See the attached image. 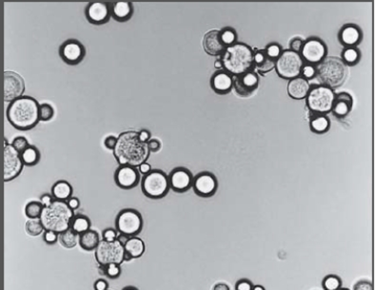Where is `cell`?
Masks as SVG:
<instances>
[{
    "label": "cell",
    "mask_w": 375,
    "mask_h": 290,
    "mask_svg": "<svg viewBox=\"0 0 375 290\" xmlns=\"http://www.w3.org/2000/svg\"><path fill=\"white\" fill-rule=\"evenodd\" d=\"M119 165H129L138 168L148 161L151 150L148 144L140 141L138 131L125 130L117 137V144L113 150Z\"/></svg>",
    "instance_id": "6da1fadb"
},
{
    "label": "cell",
    "mask_w": 375,
    "mask_h": 290,
    "mask_svg": "<svg viewBox=\"0 0 375 290\" xmlns=\"http://www.w3.org/2000/svg\"><path fill=\"white\" fill-rule=\"evenodd\" d=\"M39 106L40 104L35 98L23 95L8 105L7 119L15 129H32L40 121Z\"/></svg>",
    "instance_id": "7a4b0ae2"
},
{
    "label": "cell",
    "mask_w": 375,
    "mask_h": 290,
    "mask_svg": "<svg viewBox=\"0 0 375 290\" xmlns=\"http://www.w3.org/2000/svg\"><path fill=\"white\" fill-rule=\"evenodd\" d=\"M253 49L245 42L237 41L233 45L227 47L219 57L223 69L233 76L241 74L253 68Z\"/></svg>",
    "instance_id": "3957f363"
},
{
    "label": "cell",
    "mask_w": 375,
    "mask_h": 290,
    "mask_svg": "<svg viewBox=\"0 0 375 290\" xmlns=\"http://www.w3.org/2000/svg\"><path fill=\"white\" fill-rule=\"evenodd\" d=\"M349 75L348 66L342 59L334 55H327L316 65V78L320 84L335 90L345 83Z\"/></svg>",
    "instance_id": "277c9868"
},
{
    "label": "cell",
    "mask_w": 375,
    "mask_h": 290,
    "mask_svg": "<svg viewBox=\"0 0 375 290\" xmlns=\"http://www.w3.org/2000/svg\"><path fill=\"white\" fill-rule=\"evenodd\" d=\"M74 211L63 201H53L52 205L46 206L41 214L40 221L47 230L62 233L70 228Z\"/></svg>",
    "instance_id": "5b68a950"
},
{
    "label": "cell",
    "mask_w": 375,
    "mask_h": 290,
    "mask_svg": "<svg viewBox=\"0 0 375 290\" xmlns=\"http://www.w3.org/2000/svg\"><path fill=\"white\" fill-rule=\"evenodd\" d=\"M335 90L326 85L311 84L310 90L305 98L306 106L313 113L328 114L331 110Z\"/></svg>",
    "instance_id": "8992f818"
},
{
    "label": "cell",
    "mask_w": 375,
    "mask_h": 290,
    "mask_svg": "<svg viewBox=\"0 0 375 290\" xmlns=\"http://www.w3.org/2000/svg\"><path fill=\"white\" fill-rule=\"evenodd\" d=\"M141 189L149 199H162L171 189L168 174L161 169H152L149 173L143 175Z\"/></svg>",
    "instance_id": "52a82bcc"
},
{
    "label": "cell",
    "mask_w": 375,
    "mask_h": 290,
    "mask_svg": "<svg viewBox=\"0 0 375 290\" xmlns=\"http://www.w3.org/2000/svg\"><path fill=\"white\" fill-rule=\"evenodd\" d=\"M115 226L120 236L125 238L137 236L144 226L142 214L135 208H123L117 213Z\"/></svg>",
    "instance_id": "ba28073f"
},
{
    "label": "cell",
    "mask_w": 375,
    "mask_h": 290,
    "mask_svg": "<svg viewBox=\"0 0 375 290\" xmlns=\"http://www.w3.org/2000/svg\"><path fill=\"white\" fill-rule=\"evenodd\" d=\"M125 249L123 242L118 239L113 242L101 240L95 250V258L99 265L124 263Z\"/></svg>",
    "instance_id": "9c48e42d"
},
{
    "label": "cell",
    "mask_w": 375,
    "mask_h": 290,
    "mask_svg": "<svg viewBox=\"0 0 375 290\" xmlns=\"http://www.w3.org/2000/svg\"><path fill=\"white\" fill-rule=\"evenodd\" d=\"M303 64L304 61L299 52H293L290 49H284L275 60L274 70L280 78L290 80L300 75Z\"/></svg>",
    "instance_id": "30bf717a"
},
{
    "label": "cell",
    "mask_w": 375,
    "mask_h": 290,
    "mask_svg": "<svg viewBox=\"0 0 375 290\" xmlns=\"http://www.w3.org/2000/svg\"><path fill=\"white\" fill-rule=\"evenodd\" d=\"M299 53L305 63L317 65L328 55V47L323 39L310 36L304 39Z\"/></svg>",
    "instance_id": "8fae6325"
},
{
    "label": "cell",
    "mask_w": 375,
    "mask_h": 290,
    "mask_svg": "<svg viewBox=\"0 0 375 290\" xmlns=\"http://www.w3.org/2000/svg\"><path fill=\"white\" fill-rule=\"evenodd\" d=\"M4 145L5 146H4L3 176H4V181L9 182V181L15 179L22 172L23 167L25 165L21 159L20 151L14 148L12 144H9L7 139H5V141H4Z\"/></svg>",
    "instance_id": "7c38bea8"
},
{
    "label": "cell",
    "mask_w": 375,
    "mask_h": 290,
    "mask_svg": "<svg viewBox=\"0 0 375 290\" xmlns=\"http://www.w3.org/2000/svg\"><path fill=\"white\" fill-rule=\"evenodd\" d=\"M258 86L259 75L254 69L233 76V89L239 96H251Z\"/></svg>",
    "instance_id": "4fadbf2b"
},
{
    "label": "cell",
    "mask_w": 375,
    "mask_h": 290,
    "mask_svg": "<svg viewBox=\"0 0 375 290\" xmlns=\"http://www.w3.org/2000/svg\"><path fill=\"white\" fill-rule=\"evenodd\" d=\"M193 188L194 194L203 198L214 196L218 188V180L211 171H201L194 176Z\"/></svg>",
    "instance_id": "5bb4252c"
},
{
    "label": "cell",
    "mask_w": 375,
    "mask_h": 290,
    "mask_svg": "<svg viewBox=\"0 0 375 290\" xmlns=\"http://www.w3.org/2000/svg\"><path fill=\"white\" fill-rule=\"evenodd\" d=\"M59 55L67 64L78 65L84 59L86 48L78 39H67L59 47Z\"/></svg>",
    "instance_id": "9a60e30c"
},
{
    "label": "cell",
    "mask_w": 375,
    "mask_h": 290,
    "mask_svg": "<svg viewBox=\"0 0 375 290\" xmlns=\"http://www.w3.org/2000/svg\"><path fill=\"white\" fill-rule=\"evenodd\" d=\"M85 16L93 25H102L109 22L110 13V2L91 1L85 7Z\"/></svg>",
    "instance_id": "2e32d148"
},
{
    "label": "cell",
    "mask_w": 375,
    "mask_h": 290,
    "mask_svg": "<svg viewBox=\"0 0 375 290\" xmlns=\"http://www.w3.org/2000/svg\"><path fill=\"white\" fill-rule=\"evenodd\" d=\"M25 91V82L22 76L14 71L4 72V100L13 102L15 99L23 96Z\"/></svg>",
    "instance_id": "e0dca14e"
},
{
    "label": "cell",
    "mask_w": 375,
    "mask_h": 290,
    "mask_svg": "<svg viewBox=\"0 0 375 290\" xmlns=\"http://www.w3.org/2000/svg\"><path fill=\"white\" fill-rule=\"evenodd\" d=\"M170 187L175 192L183 194L193 187L194 175L189 168L185 167H176L168 174Z\"/></svg>",
    "instance_id": "ac0fdd59"
},
{
    "label": "cell",
    "mask_w": 375,
    "mask_h": 290,
    "mask_svg": "<svg viewBox=\"0 0 375 290\" xmlns=\"http://www.w3.org/2000/svg\"><path fill=\"white\" fill-rule=\"evenodd\" d=\"M115 183L122 189L136 187L141 179L138 168L129 165H119L115 172Z\"/></svg>",
    "instance_id": "d6986e66"
},
{
    "label": "cell",
    "mask_w": 375,
    "mask_h": 290,
    "mask_svg": "<svg viewBox=\"0 0 375 290\" xmlns=\"http://www.w3.org/2000/svg\"><path fill=\"white\" fill-rule=\"evenodd\" d=\"M362 39V30L355 23H346L338 32V40L343 47H357Z\"/></svg>",
    "instance_id": "ffe728a7"
},
{
    "label": "cell",
    "mask_w": 375,
    "mask_h": 290,
    "mask_svg": "<svg viewBox=\"0 0 375 290\" xmlns=\"http://www.w3.org/2000/svg\"><path fill=\"white\" fill-rule=\"evenodd\" d=\"M353 107V98L348 91L335 92L333 103L330 112L338 119H342L349 115Z\"/></svg>",
    "instance_id": "44dd1931"
},
{
    "label": "cell",
    "mask_w": 375,
    "mask_h": 290,
    "mask_svg": "<svg viewBox=\"0 0 375 290\" xmlns=\"http://www.w3.org/2000/svg\"><path fill=\"white\" fill-rule=\"evenodd\" d=\"M210 84L216 93L228 94L233 90V75L224 69L216 70L211 78Z\"/></svg>",
    "instance_id": "7402d4cb"
},
{
    "label": "cell",
    "mask_w": 375,
    "mask_h": 290,
    "mask_svg": "<svg viewBox=\"0 0 375 290\" xmlns=\"http://www.w3.org/2000/svg\"><path fill=\"white\" fill-rule=\"evenodd\" d=\"M202 44L204 51L208 54L216 57L220 56L227 48L220 40L219 30H211L206 32L203 37Z\"/></svg>",
    "instance_id": "603a6c76"
},
{
    "label": "cell",
    "mask_w": 375,
    "mask_h": 290,
    "mask_svg": "<svg viewBox=\"0 0 375 290\" xmlns=\"http://www.w3.org/2000/svg\"><path fill=\"white\" fill-rule=\"evenodd\" d=\"M311 88L310 81L302 78V76H297V78H291L288 81L287 84V91L288 94L293 98V99H305L309 90Z\"/></svg>",
    "instance_id": "cb8c5ba5"
},
{
    "label": "cell",
    "mask_w": 375,
    "mask_h": 290,
    "mask_svg": "<svg viewBox=\"0 0 375 290\" xmlns=\"http://www.w3.org/2000/svg\"><path fill=\"white\" fill-rule=\"evenodd\" d=\"M135 12L134 5L130 1H115L110 2V13L114 20L119 22H126L132 18Z\"/></svg>",
    "instance_id": "d4e9b609"
},
{
    "label": "cell",
    "mask_w": 375,
    "mask_h": 290,
    "mask_svg": "<svg viewBox=\"0 0 375 290\" xmlns=\"http://www.w3.org/2000/svg\"><path fill=\"white\" fill-rule=\"evenodd\" d=\"M253 52V68L257 73L265 74L274 69L275 60L268 56L264 49H255Z\"/></svg>",
    "instance_id": "484cf974"
},
{
    "label": "cell",
    "mask_w": 375,
    "mask_h": 290,
    "mask_svg": "<svg viewBox=\"0 0 375 290\" xmlns=\"http://www.w3.org/2000/svg\"><path fill=\"white\" fill-rule=\"evenodd\" d=\"M123 245L125 253L129 254L133 260L142 257L146 250L145 242L137 236L126 239L123 242Z\"/></svg>",
    "instance_id": "4316f807"
},
{
    "label": "cell",
    "mask_w": 375,
    "mask_h": 290,
    "mask_svg": "<svg viewBox=\"0 0 375 290\" xmlns=\"http://www.w3.org/2000/svg\"><path fill=\"white\" fill-rule=\"evenodd\" d=\"M310 129L312 132L322 134L329 131L330 129V118L325 113H313L310 115Z\"/></svg>",
    "instance_id": "83f0119b"
},
{
    "label": "cell",
    "mask_w": 375,
    "mask_h": 290,
    "mask_svg": "<svg viewBox=\"0 0 375 290\" xmlns=\"http://www.w3.org/2000/svg\"><path fill=\"white\" fill-rule=\"evenodd\" d=\"M73 188L71 184L66 180L57 181L52 185L51 194H52L54 200L63 201L66 202L70 199L72 196Z\"/></svg>",
    "instance_id": "f1b7e54d"
},
{
    "label": "cell",
    "mask_w": 375,
    "mask_h": 290,
    "mask_svg": "<svg viewBox=\"0 0 375 290\" xmlns=\"http://www.w3.org/2000/svg\"><path fill=\"white\" fill-rule=\"evenodd\" d=\"M100 241L99 233L95 229H90L79 235L78 245L86 252H95Z\"/></svg>",
    "instance_id": "f546056e"
},
{
    "label": "cell",
    "mask_w": 375,
    "mask_h": 290,
    "mask_svg": "<svg viewBox=\"0 0 375 290\" xmlns=\"http://www.w3.org/2000/svg\"><path fill=\"white\" fill-rule=\"evenodd\" d=\"M91 226V219L88 216H86L85 214L78 213V214H76L73 219L71 220L70 228L73 231L77 232L78 235H80L84 232L90 230Z\"/></svg>",
    "instance_id": "4dcf8cb0"
},
{
    "label": "cell",
    "mask_w": 375,
    "mask_h": 290,
    "mask_svg": "<svg viewBox=\"0 0 375 290\" xmlns=\"http://www.w3.org/2000/svg\"><path fill=\"white\" fill-rule=\"evenodd\" d=\"M340 58L348 67L354 66L358 64L361 59V52L358 47H343Z\"/></svg>",
    "instance_id": "1f68e13d"
},
{
    "label": "cell",
    "mask_w": 375,
    "mask_h": 290,
    "mask_svg": "<svg viewBox=\"0 0 375 290\" xmlns=\"http://www.w3.org/2000/svg\"><path fill=\"white\" fill-rule=\"evenodd\" d=\"M20 155L24 165L29 167L35 166L36 164H39L40 160V151L39 148L33 145H30L26 149L20 152Z\"/></svg>",
    "instance_id": "d6a6232c"
},
{
    "label": "cell",
    "mask_w": 375,
    "mask_h": 290,
    "mask_svg": "<svg viewBox=\"0 0 375 290\" xmlns=\"http://www.w3.org/2000/svg\"><path fill=\"white\" fill-rule=\"evenodd\" d=\"M59 242L66 248H73L79 243V235L71 228L59 234Z\"/></svg>",
    "instance_id": "836d02e7"
},
{
    "label": "cell",
    "mask_w": 375,
    "mask_h": 290,
    "mask_svg": "<svg viewBox=\"0 0 375 290\" xmlns=\"http://www.w3.org/2000/svg\"><path fill=\"white\" fill-rule=\"evenodd\" d=\"M219 37L221 42L226 47H229L237 42L238 34L234 28L226 26L219 30Z\"/></svg>",
    "instance_id": "e575fe53"
},
{
    "label": "cell",
    "mask_w": 375,
    "mask_h": 290,
    "mask_svg": "<svg viewBox=\"0 0 375 290\" xmlns=\"http://www.w3.org/2000/svg\"><path fill=\"white\" fill-rule=\"evenodd\" d=\"M44 206L40 201H30L25 206V215L28 219H40Z\"/></svg>",
    "instance_id": "d590c367"
},
{
    "label": "cell",
    "mask_w": 375,
    "mask_h": 290,
    "mask_svg": "<svg viewBox=\"0 0 375 290\" xmlns=\"http://www.w3.org/2000/svg\"><path fill=\"white\" fill-rule=\"evenodd\" d=\"M98 271L101 275H105L106 277L115 280L120 277L122 274L121 264H109L107 265H99Z\"/></svg>",
    "instance_id": "8d00e7d4"
},
{
    "label": "cell",
    "mask_w": 375,
    "mask_h": 290,
    "mask_svg": "<svg viewBox=\"0 0 375 290\" xmlns=\"http://www.w3.org/2000/svg\"><path fill=\"white\" fill-rule=\"evenodd\" d=\"M25 230L32 237H38L45 231L44 226L40 219H29L25 224Z\"/></svg>",
    "instance_id": "74e56055"
},
{
    "label": "cell",
    "mask_w": 375,
    "mask_h": 290,
    "mask_svg": "<svg viewBox=\"0 0 375 290\" xmlns=\"http://www.w3.org/2000/svg\"><path fill=\"white\" fill-rule=\"evenodd\" d=\"M324 290H339L342 288V279L335 274H329L322 280Z\"/></svg>",
    "instance_id": "f35d334b"
},
{
    "label": "cell",
    "mask_w": 375,
    "mask_h": 290,
    "mask_svg": "<svg viewBox=\"0 0 375 290\" xmlns=\"http://www.w3.org/2000/svg\"><path fill=\"white\" fill-rule=\"evenodd\" d=\"M264 50H265L266 53L268 54V56L276 60L284 49L281 44H279L278 42L273 41V42H270L269 44H267Z\"/></svg>",
    "instance_id": "ab89813d"
},
{
    "label": "cell",
    "mask_w": 375,
    "mask_h": 290,
    "mask_svg": "<svg viewBox=\"0 0 375 290\" xmlns=\"http://www.w3.org/2000/svg\"><path fill=\"white\" fill-rule=\"evenodd\" d=\"M54 115V110L52 105L49 103L40 104L39 106V118L40 121H49Z\"/></svg>",
    "instance_id": "60d3db41"
},
{
    "label": "cell",
    "mask_w": 375,
    "mask_h": 290,
    "mask_svg": "<svg viewBox=\"0 0 375 290\" xmlns=\"http://www.w3.org/2000/svg\"><path fill=\"white\" fill-rule=\"evenodd\" d=\"M300 76L307 79V80H311L313 78H316V65L310 64V63H305L301 68L300 71Z\"/></svg>",
    "instance_id": "b9f144b4"
},
{
    "label": "cell",
    "mask_w": 375,
    "mask_h": 290,
    "mask_svg": "<svg viewBox=\"0 0 375 290\" xmlns=\"http://www.w3.org/2000/svg\"><path fill=\"white\" fill-rule=\"evenodd\" d=\"M42 239L44 241V243L49 245H55L59 240V233L52 230H47L43 232L42 234Z\"/></svg>",
    "instance_id": "7bdbcfd3"
},
{
    "label": "cell",
    "mask_w": 375,
    "mask_h": 290,
    "mask_svg": "<svg viewBox=\"0 0 375 290\" xmlns=\"http://www.w3.org/2000/svg\"><path fill=\"white\" fill-rule=\"evenodd\" d=\"M12 145L20 152H22L24 149H26L30 146L29 141H28V139H27L25 136H16V137H14L13 142H12Z\"/></svg>",
    "instance_id": "ee69618b"
},
{
    "label": "cell",
    "mask_w": 375,
    "mask_h": 290,
    "mask_svg": "<svg viewBox=\"0 0 375 290\" xmlns=\"http://www.w3.org/2000/svg\"><path fill=\"white\" fill-rule=\"evenodd\" d=\"M102 240L104 241H108V242H113L119 239V233L116 228L114 227H107L102 231Z\"/></svg>",
    "instance_id": "f6af8a7d"
},
{
    "label": "cell",
    "mask_w": 375,
    "mask_h": 290,
    "mask_svg": "<svg viewBox=\"0 0 375 290\" xmlns=\"http://www.w3.org/2000/svg\"><path fill=\"white\" fill-rule=\"evenodd\" d=\"M303 42H304V39L300 36H294L291 39L290 41V50L293 51V52H300V50L302 48L303 45Z\"/></svg>",
    "instance_id": "bcb514c9"
},
{
    "label": "cell",
    "mask_w": 375,
    "mask_h": 290,
    "mask_svg": "<svg viewBox=\"0 0 375 290\" xmlns=\"http://www.w3.org/2000/svg\"><path fill=\"white\" fill-rule=\"evenodd\" d=\"M254 284L249 279H240L235 284V290H252Z\"/></svg>",
    "instance_id": "7dc6e473"
},
{
    "label": "cell",
    "mask_w": 375,
    "mask_h": 290,
    "mask_svg": "<svg viewBox=\"0 0 375 290\" xmlns=\"http://www.w3.org/2000/svg\"><path fill=\"white\" fill-rule=\"evenodd\" d=\"M353 290H373V285L369 280H360L353 285Z\"/></svg>",
    "instance_id": "c3c4849f"
},
{
    "label": "cell",
    "mask_w": 375,
    "mask_h": 290,
    "mask_svg": "<svg viewBox=\"0 0 375 290\" xmlns=\"http://www.w3.org/2000/svg\"><path fill=\"white\" fill-rule=\"evenodd\" d=\"M93 289L95 290H109V283L107 280L103 278L97 279L93 283Z\"/></svg>",
    "instance_id": "681fc988"
},
{
    "label": "cell",
    "mask_w": 375,
    "mask_h": 290,
    "mask_svg": "<svg viewBox=\"0 0 375 290\" xmlns=\"http://www.w3.org/2000/svg\"><path fill=\"white\" fill-rule=\"evenodd\" d=\"M117 144V137L115 136H107L104 140V145L105 147L109 149H113L116 148Z\"/></svg>",
    "instance_id": "f907efd6"
},
{
    "label": "cell",
    "mask_w": 375,
    "mask_h": 290,
    "mask_svg": "<svg viewBox=\"0 0 375 290\" xmlns=\"http://www.w3.org/2000/svg\"><path fill=\"white\" fill-rule=\"evenodd\" d=\"M147 144L151 152H156L161 148V142L157 138H152Z\"/></svg>",
    "instance_id": "816d5d0a"
},
{
    "label": "cell",
    "mask_w": 375,
    "mask_h": 290,
    "mask_svg": "<svg viewBox=\"0 0 375 290\" xmlns=\"http://www.w3.org/2000/svg\"><path fill=\"white\" fill-rule=\"evenodd\" d=\"M39 201L41 202V204L43 205V206L46 207V206H49L50 205H52L53 201H54V198H53L52 194H44L40 196Z\"/></svg>",
    "instance_id": "f5cc1de1"
},
{
    "label": "cell",
    "mask_w": 375,
    "mask_h": 290,
    "mask_svg": "<svg viewBox=\"0 0 375 290\" xmlns=\"http://www.w3.org/2000/svg\"><path fill=\"white\" fill-rule=\"evenodd\" d=\"M138 137L143 143H148L152 139V133L149 129H142L138 131Z\"/></svg>",
    "instance_id": "db71d44e"
},
{
    "label": "cell",
    "mask_w": 375,
    "mask_h": 290,
    "mask_svg": "<svg viewBox=\"0 0 375 290\" xmlns=\"http://www.w3.org/2000/svg\"><path fill=\"white\" fill-rule=\"evenodd\" d=\"M66 203H67V205H68L69 207H70L71 209H72L73 211L78 209V208H79V206H80V201H79L78 197H74V196H71L70 199H68V200L66 201Z\"/></svg>",
    "instance_id": "11a10c76"
},
{
    "label": "cell",
    "mask_w": 375,
    "mask_h": 290,
    "mask_svg": "<svg viewBox=\"0 0 375 290\" xmlns=\"http://www.w3.org/2000/svg\"><path fill=\"white\" fill-rule=\"evenodd\" d=\"M152 169H153V168H152V166H151V164H149L148 162L143 163V164H141V165L138 167V170H139L140 174H142V175H146V174L149 173V171H151Z\"/></svg>",
    "instance_id": "9f6ffc18"
},
{
    "label": "cell",
    "mask_w": 375,
    "mask_h": 290,
    "mask_svg": "<svg viewBox=\"0 0 375 290\" xmlns=\"http://www.w3.org/2000/svg\"><path fill=\"white\" fill-rule=\"evenodd\" d=\"M213 290H231V287L226 283H218L214 285Z\"/></svg>",
    "instance_id": "6f0895ef"
},
{
    "label": "cell",
    "mask_w": 375,
    "mask_h": 290,
    "mask_svg": "<svg viewBox=\"0 0 375 290\" xmlns=\"http://www.w3.org/2000/svg\"><path fill=\"white\" fill-rule=\"evenodd\" d=\"M214 68L216 70H222L223 69V63H222V61H221L219 56L216 58V60L214 61Z\"/></svg>",
    "instance_id": "680465c9"
},
{
    "label": "cell",
    "mask_w": 375,
    "mask_h": 290,
    "mask_svg": "<svg viewBox=\"0 0 375 290\" xmlns=\"http://www.w3.org/2000/svg\"><path fill=\"white\" fill-rule=\"evenodd\" d=\"M252 290H266V288L261 284H255V285H253Z\"/></svg>",
    "instance_id": "91938a15"
},
{
    "label": "cell",
    "mask_w": 375,
    "mask_h": 290,
    "mask_svg": "<svg viewBox=\"0 0 375 290\" xmlns=\"http://www.w3.org/2000/svg\"><path fill=\"white\" fill-rule=\"evenodd\" d=\"M121 290H139L137 287H136V286H134V285H128V286H125V287H123L122 289Z\"/></svg>",
    "instance_id": "94428289"
},
{
    "label": "cell",
    "mask_w": 375,
    "mask_h": 290,
    "mask_svg": "<svg viewBox=\"0 0 375 290\" xmlns=\"http://www.w3.org/2000/svg\"><path fill=\"white\" fill-rule=\"evenodd\" d=\"M339 290H349V288H343V287H342V288H340V289H339Z\"/></svg>",
    "instance_id": "6125c7cd"
}]
</instances>
